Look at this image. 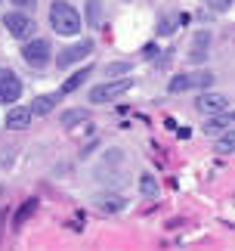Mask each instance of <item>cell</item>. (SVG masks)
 <instances>
[{"label":"cell","instance_id":"1","mask_svg":"<svg viewBox=\"0 0 235 251\" xmlns=\"http://www.w3.org/2000/svg\"><path fill=\"white\" fill-rule=\"evenodd\" d=\"M50 25L59 37H74L81 34V13L68 0H56L50 3Z\"/></svg>","mask_w":235,"mask_h":251},{"label":"cell","instance_id":"2","mask_svg":"<svg viewBox=\"0 0 235 251\" xmlns=\"http://www.w3.org/2000/svg\"><path fill=\"white\" fill-rule=\"evenodd\" d=\"M3 28L9 31V37H16V41H34L37 34V22L28 13H19V9H13V13L3 16Z\"/></svg>","mask_w":235,"mask_h":251},{"label":"cell","instance_id":"3","mask_svg":"<svg viewBox=\"0 0 235 251\" xmlns=\"http://www.w3.org/2000/svg\"><path fill=\"white\" fill-rule=\"evenodd\" d=\"M130 87H133V78H115V81L96 84L93 90H90V102L93 105H102V102H109V100H118V96H124Z\"/></svg>","mask_w":235,"mask_h":251},{"label":"cell","instance_id":"4","mask_svg":"<svg viewBox=\"0 0 235 251\" xmlns=\"http://www.w3.org/2000/svg\"><path fill=\"white\" fill-rule=\"evenodd\" d=\"M50 56H53V50H50V41H47V37H34V41H28L22 47V59H25V65H31V69H47V65H50Z\"/></svg>","mask_w":235,"mask_h":251},{"label":"cell","instance_id":"5","mask_svg":"<svg viewBox=\"0 0 235 251\" xmlns=\"http://www.w3.org/2000/svg\"><path fill=\"white\" fill-rule=\"evenodd\" d=\"M208 84H213V75L211 72H186V75L170 78L167 90L170 93H183V90H192V87H208Z\"/></svg>","mask_w":235,"mask_h":251},{"label":"cell","instance_id":"6","mask_svg":"<svg viewBox=\"0 0 235 251\" xmlns=\"http://www.w3.org/2000/svg\"><path fill=\"white\" fill-rule=\"evenodd\" d=\"M19 96H22V81L13 69H0V102L16 105Z\"/></svg>","mask_w":235,"mask_h":251},{"label":"cell","instance_id":"7","mask_svg":"<svg viewBox=\"0 0 235 251\" xmlns=\"http://www.w3.org/2000/svg\"><path fill=\"white\" fill-rule=\"evenodd\" d=\"M90 53H93V41H77L74 47H65V50L56 56V65H59V69H71L74 62L87 59Z\"/></svg>","mask_w":235,"mask_h":251},{"label":"cell","instance_id":"8","mask_svg":"<svg viewBox=\"0 0 235 251\" xmlns=\"http://www.w3.org/2000/svg\"><path fill=\"white\" fill-rule=\"evenodd\" d=\"M195 109H198L201 115H226L229 112V100L223 93H201L198 100H195Z\"/></svg>","mask_w":235,"mask_h":251},{"label":"cell","instance_id":"9","mask_svg":"<svg viewBox=\"0 0 235 251\" xmlns=\"http://www.w3.org/2000/svg\"><path fill=\"white\" fill-rule=\"evenodd\" d=\"M31 121H34L31 105H13L9 115H6V127L9 130H28V127H31Z\"/></svg>","mask_w":235,"mask_h":251},{"label":"cell","instance_id":"10","mask_svg":"<svg viewBox=\"0 0 235 251\" xmlns=\"http://www.w3.org/2000/svg\"><path fill=\"white\" fill-rule=\"evenodd\" d=\"M235 127V112H226V115H213V118L204 121V133L208 137H223L226 130Z\"/></svg>","mask_w":235,"mask_h":251},{"label":"cell","instance_id":"11","mask_svg":"<svg viewBox=\"0 0 235 251\" xmlns=\"http://www.w3.org/2000/svg\"><path fill=\"white\" fill-rule=\"evenodd\" d=\"M90 75H93V65H90V62H87V65H84V69H77V72L71 75V78H68V81H65L62 87H59V96H65V93H74V90H77V87H84V81H87V78H90Z\"/></svg>","mask_w":235,"mask_h":251},{"label":"cell","instance_id":"12","mask_svg":"<svg viewBox=\"0 0 235 251\" xmlns=\"http://www.w3.org/2000/svg\"><path fill=\"white\" fill-rule=\"evenodd\" d=\"M62 100L59 93H44V96H34V102H31V112L34 115H47V112H53V105Z\"/></svg>","mask_w":235,"mask_h":251},{"label":"cell","instance_id":"13","mask_svg":"<svg viewBox=\"0 0 235 251\" xmlns=\"http://www.w3.org/2000/svg\"><path fill=\"white\" fill-rule=\"evenodd\" d=\"M96 205H99L105 214H118V211L127 208V199H121V196H99V199H96Z\"/></svg>","mask_w":235,"mask_h":251},{"label":"cell","instance_id":"14","mask_svg":"<svg viewBox=\"0 0 235 251\" xmlns=\"http://www.w3.org/2000/svg\"><path fill=\"white\" fill-rule=\"evenodd\" d=\"M31 214H37V199L22 201V208H19V211H16V217H13V229H19V226H22Z\"/></svg>","mask_w":235,"mask_h":251},{"label":"cell","instance_id":"15","mask_svg":"<svg viewBox=\"0 0 235 251\" xmlns=\"http://www.w3.org/2000/svg\"><path fill=\"white\" fill-rule=\"evenodd\" d=\"M213 149H217V155H232V152H235V127H232V130H226L223 137H217Z\"/></svg>","mask_w":235,"mask_h":251},{"label":"cell","instance_id":"16","mask_svg":"<svg viewBox=\"0 0 235 251\" xmlns=\"http://www.w3.org/2000/svg\"><path fill=\"white\" fill-rule=\"evenodd\" d=\"M90 115H87V109H68V112H62V127L65 130H71L74 124H81V121H87Z\"/></svg>","mask_w":235,"mask_h":251},{"label":"cell","instance_id":"17","mask_svg":"<svg viewBox=\"0 0 235 251\" xmlns=\"http://www.w3.org/2000/svg\"><path fill=\"white\" fill-rule=\"evenodd\" d=\"M140 192L145 199H155V196H158V180H155L152 174H142V177H140Z\"/></svg>","mask_w":235,"mask_h":251},{"label":"cell","instance_id":"18","mask_svg":"<svg viewBox=\"0 0 235 251\" xmlns=\"http://www.w3.org/2000/svg\"><path fill=\"white\" fill-rule=\"evenodd\" d=\"M102 22V6H99V0H87V25L96 28Z\"/></svg>","mask_w":235,"mask_h":251},{"label":"cell","instance_id":"19","mask_svg":"<svg viewBox=\"0 0 235 251\" xmlns=\"http://www.w3.org/2000/svg\"><path fill=\"white\" fill-rule=\"evenodd\" d=\"M208 41H211V34H198V41H195V50H192V62H201L204 59V50H208Z\"/></svg>","mask_w":235,"mask_h":251},{"label":"cell","instance_id":"20","mask_svg":"<svg viewBox=\"0 0 235 251\" xmlns=\"http://www.w3.org/2000/svg\"><path fill=\"white\" fill-rule=\"evenodd\" d=\"M127 69H130V65H127V62H118V65H109V69H105V72H109V81H115V75H124Z\"/></svg>","mask_w":235,"mask_h":251},{"label":"cell","instance_id":"21","mask_svg":"<svg viewBox=\"0 0 235 251\" xmlns=\"http://www.w3.org/2000/svg\"><path fill=\"white\" fill-rule=\"evenodd\" d=\"M211 9H217V13H226V9L232 6V0H208Z\"/></svg>","mask_w":235,"mask_h":251},{"label":"cell","instance_id":"22","mask_svg":"<svg viewBox=\"0 0 235 251\" xmlns=\"http://www.w3.org/2000/svg\"><path fill=\"white\" fill-rule=\"evenodd\" d=\"M37 0H13V6H22V9H31Z\"/></svg>","mask_w":235,"mask_h":251},{"label":"cell","instance_id":"23","mask_svg":"<svg viewBox=\"0 0 235 251\" xmlns=\"http://www.w3.org/2000/svg\"><path fill=\"white\" fill-rule=\"evenodd\" d=\"M3 217H6V214L0 211V239H3Z\"/></svg>","mask_w":235,"mask_h":251},{"label":"cell","instance_id":"24","mask_svg":"<svg viewBox=\"0 0 235 251\" xmlns=\"http://www.w3.org/2000/svg\"><path fill=\"white\" fill-rule=\"evenodd\" d=\"M3 196H6V189H3V186H0V199H3Z\"/></svg>","mask_w":235,"mask_h":251}]
</instances>
